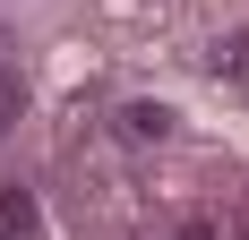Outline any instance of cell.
Listing matches in <instances>:
<instances>
[{"instance_id":"4","label":"cell","mask_w":249,"mask_h":240,"mask_svg":"<svg viewBox=\"0 0 249 240\" xmlns=\"http://www.w3.org/2000/svg\"><path fill=\"white\" fill-rule=\"evenodd\" d=\"M18 112H26V86L9 69H0V137H9V129H18Z\"/></svg>"},{"instance_id":"3","label":"cell","mask_w":249,"mask_h":240,"mask_svg":"<svg viewBox=\"0 0 249 240\" xmlns=\"http://www.w3.org/2000/svg\"><path fill=\"white\" fill-rule=\"evenodd\" d=\"M215 77H249V34H224L215 43Z\"/></svg>"},{"instance_id":"5","label":"cell","mask_w":249,"mask_h":240,"mask_svg":"<svg viewBox=\"0 0 249 240\" xmlns=\"http://www.w3.org/2000/svg\"><path fill=\"white\" fill-rule=\"evenodd\" d=\"M180 240H224V232H215V223H189V232H180Z\"/></svg>"},{"instance_id":"2","label":"cell","mask_w":249,"mask_h":240,"mask_svg":"<svg viewBox=\"0 0 249 240\" xmlns=\"http://www.w3.org/2000/svg\"><path fill=\"white\" fill-rule=\"evenodd\" d=\"M121 129H129L138 146H163V137H172V112H163V103H129V112H121Z\"/></svg>"},{"instance_id":"1","label":"cell","mask_w":249,"mask_h":240,"mask_svg":"<svg viewBox=\"0 0 249 240\" xmlns=\"http://www.w3.org/2000/svg\"><path fill=\"white\" fill-rule=\"evenodd\" d=\"M0 240H43V215H35V189H0Z\"/></svg>"}]
</instances>
